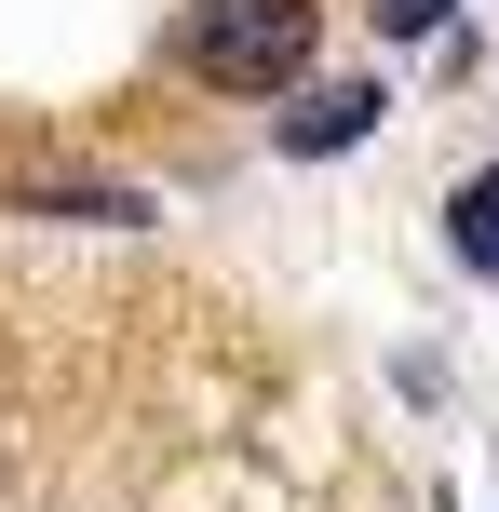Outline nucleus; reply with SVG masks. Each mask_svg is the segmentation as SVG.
Returning a JSON list of instances; mask_svg holds the SVG:
<instances>
[{
	"mask_svg": "<svg viewBox=\"0 0 499 512\" xmlns=\"http://www.w3.org/2000/svg\"><path fill=\"white\" fill-rule=\"evenodd\" d=\"M446 243L473 256V270H499V176H459V203H446Z\"/></svg>",
	"mask_w": 499,
	"mask_h": 512,
	"instance_id": "3",
	"label": "nucleus"
},
{
	"mask_svg": "<svg viewBox=\"0 0 499 512\" xmlns=\"http://www.w3.org/2000/svg\"><path fill=\"white\" fill-rule=\"evenodd\" d=\"M311 68V0H203L189 14V81L216 95H297Z\"/></svg>",
	"mask_w": 499,
	"mask_h": 512,
	"instance_id": "1",
	"label": "nucleus"
},
{
	"mask_svg": "<svg viewBox=\"0 0 499 512\" xmlns=\"http://www.w3.org/2000/svg\"><path fill=\"white\" fill-rule=\"evenodd\" d=\"M27 216H95V230H135V216H149V203H135V189H41V203H27Z\"/></svg>",
	"mask_w": 499,
	"mask_h": 512,
	"instance_id": "4",
	"label": "nucleus"
},
{
	"mask_svg": "<svg viewBox=\"0 0 499 512\" xmlns=\"http://www.w3.org/2000/svg\"><path fill=\"white\" fill-rule=\"evenodd\" d=\"M378 108H392L378 81H324V95H297V108H284L270 135H284L297 162H338V149H365V135H378Z\"/></svg>",
	"mask_w": 499,
	"mask_h": 512,
	"instance_id": "2",
	"label": "nucleus"
},
{
	"mask_svg": "<svg viewBox=\"0 0 499 512\" xmlns=\"http://www.w3.org/2000/svg\"><path fill=\"white\" fill-rule=\"evenodd\" d=\"M378 27H392V41H432V27H446V0H378Z\"/></svg>",
	"mask_w": 499,
	"mask_h": 512,
	"instance_id": "5",
	"label": "nucleus"
}]
</instances>
